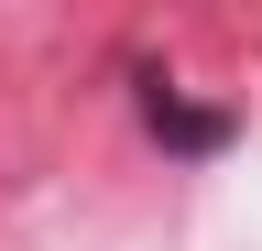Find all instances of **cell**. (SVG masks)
Masks as SVG:
<instances>
[{
    "label": "cell",
    "mask_w": 262,
    "mask_h": 251,
    "mask_svg": "<svg viewBox=\"0 0 262 251\" xmlns=\"http://www.w3.org/2000/svg\"><path fill=\"white\" fill-rule=\"evenodd\" d=\"M142 120H153L175 153H219V142H229V109H186L175 87H142Z\"/></svg>",
    "instance_id": "obj_1"
}]
</instances>
